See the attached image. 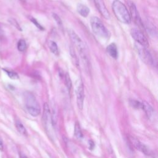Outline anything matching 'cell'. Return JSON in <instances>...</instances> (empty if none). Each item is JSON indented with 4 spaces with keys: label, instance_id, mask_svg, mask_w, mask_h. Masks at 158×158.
<instances>
[{
    "label": "cell",
    "instance_id": "6da1fadb",
    "mask_svg": "<svg viewBox=\"0 0 158 158\" xmlns=\"http://www.w3.org/2000/svg\"><path fill=\"white\" fill-rule=\"evenodd\" d=\"M69 32V35L72 41L73 42L74 46H75V48H77V51L79 52L81 60L82 61L83 66H85L86 71L90 72L91 66H90V63L88 58V52L84 43L74 31L70 30Z\"/></svg>",
    "mask_w": 158,
    "mask_h": 158
},
{
    "label": "cell",
    "instance_id": "ffe728a7",
    "mask_svg": "<svg viewBox=\"0 0 158 158\" xmlns=\"http://www.w3.org/2000/svg\"><path fill=\"white\" fill-rule=\"evenodd\" d=\"M27 48V44L24 40L21 39L17 43V49L21 52H24Z\"/></svg>",
    "mask_w": 158,
    "mask_h": 158
},
{
    "label": "cell",
    "instance_id": "83f0119b",
    "mask_svg": "<svg viewBox=\"0 0 158 158\" xmlns=\"http://www.w3.org/2000/svg\"><path fill=\"white\" fill-rule=\"evenodd\" d=\"M3 149V143L2 140L0 138V150H2Z\"/></svg>",
    "mask_w": 158,
    "mask_h": 158
},
{
    "label": "cell",
    "instance_id": "603a6c76",
    "mask_svg": "<svg viewBox=\"0 0 158 158\" xmlns=\"http://www.w3.org/2000/svg\"><path fill=\"white\" fill-rule=\"evenodd\" d=\"M131 106L134 108H137V109H141V106L142 104L141 102L137 101V100H130V101Z\"/></svg>",
    "mask_w": 158,
    "mask_h": 158
},
{
    "label": "cell",
    "instance_id": "277c9868",
    "mask_svg": "<svg viewBox=\"0 0 158 158\" xmlns=\"http://www.w3.org/2000/svg\"><path fill=\"white\" fill-rule=\"evenodd\" d=\"M90 25L93 32L98 37L101 39H108L110 37V32L99 17L96 16L91 17Z\"/></svg>",
    "mask_w": 158,
    "mask_h": 158
},
{
    "label": "cell",
    "instance_id": "9a60e30c",
    "mask_svg": "<svg viewBox=\"0 0 158 158\" xmlns=\"http://www.w3.org/2000/svg\"><path fill=\"white\" fill-rule=\"evenodd\" d=\"M48 45H49V48L52 53L54 54L56 56H58L60 54V52H59L58 46V44H56V43L54 41L51 40L49 41Z\"/></svg>",
    "mask_w": 158,
    "mask_h": 158
},
{
    "label": "cell",
    "instance_id": "7c38bea8",
    "mask_svg": "<svg viewBox=\"0 0 158 158\" xmlns=\"http://www.w3.org/2000/svg\"><path fill=\"white\" fill-rule=\"evenodd\" d=\"M141 104H142L141 109L145 111L147 118L149 119L151 118V116H152V114L154 112L153 108H152V106L148 102H147L146 101H143L141 102Z\"/></svg>",
    "mask_w": 158,
    "mask_h": 158
},
{
    "label": "cell",
    "instance_id": "484cf974",
    "mask_svg": "<svg viewBox=\"0 0 158 158\" xmlns=\"http://www.w3.org/2000/svg\"><path fill=\"white\" fill-rule=\"evenodd\" d=\"M31 21H32V22L38 28V29H43V27L40 25V24L35 19H33V18H32V19H31Z\"/></svg>",
    "mask_w": 158,
    "mask_h": 158
},
{
    "label": "cell",
    "instance_id": "8fae6325",
    "mask_svg": "<svg viewBox=\"0 0 158 158\" xmlns=\"http://www.w3.org/2000/svg\"><path fill=\"white\" fill-rule=\"evenodd\" d=\"M108 54L113 59H117L118 57V51L116 44L114 43H111L106 48Z\"/></svg>",
    "mask_w": 158,
    "mask_h": 158
},
{
    "label": "cell",
    "instance_id": "f1b7e54d",
    "mask_svg": "<svg viewBox=\"0 0 158 158\" xmlns=\"http://www.w3.org/2000/svg\"><path fill=\"white\" fill-rule=\"evenodd\" d=\"M20 157L21 158H28L25 155H24V154H20Z\"/></svg>",
    "mask_w": 158,
    "mask_h": 158
},
{
    "label": "cell",
    "instance_id": "5b68a950",
    "mask_svg": "<svg viewBox=\"0 0 158 158\" xmlns=\"http://www.w3.org/2000/svg\"><path fill=\"white\" fill-rule=\"evenodd\" d=\"M135 46L141 60L147 65H149L150 66H154V58L150 53V52L148 50V49L137 43H135Z\"/></svg>",
    "mask_w": 158,
    "mask_h": 158
},
{
    "label": "cell",
    "instance_id": "d6986e66",
    "mask_svg": "<svg viewBox=\"0 0 158 158\" xmlns=\"http://www.w3.org/2000/svg\"><path fill=\"white\" fill-rule=\"evenodd\" d=\"M74 133L75 136L78 139H82L83 138V133L82 132V130L80 129V125L77 122L75 125V129H74Z\"/></svg>",
    "mask_w": 158,
    "mask_h": 158
},
{
    "label": "cell",
    "instance_id": "7a4b0ae2",
    "mask_svg": "<svg viewBox=\"0 0 158 158\" xmlns=\"http://www.w3.org/2000/svg\"><path fill=\"white\" fill-rule=\"evenodd\" d=\"M112 9L117 19L121 22L125 24H129L131 22V17L127 8L119 0H114Z\"/></svg>",
    "mask_w": 158,
    "mask_h": 158
},
{
    "label": "cell",
    "instance_id": "2e32d148",
    "mask_svg": "<svg viewBox=\"0 0 158 158\" xmlns=\"http://www.w3.org/2000/svg\"><path fill=\"white\" fill-rule=\"evenodd\" d=\"M70 54H71V59H72L74 65H75L76 67H79V58L75 53V52L74 51V49L73 48L72 46H71V48H70Z\"/></svg>",
    "mask_w": 158,
    "mask_h": 158
},
{
    "label": "cell",
    "instance_id": "cb8c5ba5",
    "mask_svg": "<svg viewBox=\"0 0 158 158\" xmlns=\"http://www.w3.org/2000/svg\"><path fill=\"white\" fill-rule=\"evenodd\" d=\"M52 17H53L54 19L56 22L58 26L60 27H63V22H62V21H61V18L56 14H52Z\"/></svg>",
    "mask_w": 158,
    "mask_h": 158
},
{
    "label": "cell",
    "instance_id": "9c48e42d",
    "mask_svg": "<svg viewBox=\"0 0 158 158\" xmlns=\"http://www.w3.org/2000/svg\"><path fill=\"white\" fill-rule=\"evenodd\" d=\"M76 96H77V104L78 108L82 110L83 107V102H84V88L82 82H80L79 83L77 89H76Z\"/></svg>",
    "mask_w": 158,
    "mask_h": 158
},
{
    "label": "cell",
    "instance_id": "d4e9b609",
    "mask_svg": "<svg viewBox=\"0 0 158 158\" xmlns=\"http://www.w3.org/2000/svg\"><path fill=\"white\" fill-rule=\"evenodd\" d=\"M9 22L11 24H12L13 26H14L16 28L18 29L19 30H21V27L20 25H19V24L17 23V22L14 19H13V18H10L9 20Z\"/></svg>",
    "mask_w": 158,
    "mask_h": 158
},
{
    "label": "cell",
    "instance_id": "e0dca14e",
    "mask_svg": "<svg viewBox=\"0 0 158 158\" xmlns=\"http://www.w3.org/2000/svg\"><path fill=\"white\" fill-rule=\"evenodd\" d=\"M51 116L52 125L55 127L57 124V122H58V113H57L56 108L54 106L52 108Z\"/></svg>",
    "mask_w": 158,
    "mask_h": 158
},
{
    "label": "cell",
    "instance_id": "ac0fdd59",
    "mask_svg": "<svg viewBox=\"0 0 158 158\" xmlns=\"http://www.w3.org/2000/svg\"><path fill=\"white\" fill-rule=\"evenodd\" d=\"M16 126L19 133H21V134H22L24 135H27V132L26 129L25 128V127L24 126V125L20 121L17 120L16 121Z\"/></svg>",
    "mask_w": 158,
    "mask_h": 158
},
{
    "label": "cell",
    "instance_id": "44dd1931",
    "mask_svg": "<svg viewBox=\"0 0 158 158\" xmlns=\"http://www.w3.org/2000/svg\"><path fill=\"white\" fill-rule=\"evenodd\" d=\"M4 71H5V72L8 74V75L9 76V77L11 79L13 80H16L19 79V75L18 74L13 71H10V70H6V69H4Z\"/></svg>",
    "mask_w": 158,
    "mask_h": 158
},
{
    "label": "cell",
    "instance_id": "ba28073f",
    "mask_svg": "<svg viewBox=\"0 0 158 158\" xmlns=\"http://www.w3.org/2000/svg\"><path fill=\"white\" fill-rule=\"evenodd\" d=\"M129 140L131 143V144L133 145L134 148H135L139 150L140 151L142 152L146 155L150 156L152 154L151 151L149 149L148 146H146L143 143H141L139 140H138L137 138L133 137H129Z\"/></svg>",
    "mask_w": 158,
    "mask_h": 158
},
{
    "label": "cell",
    "instance_id": "5bb4252c",
    "mask_svg": "<svg viewBox=\"0 0 158 158\" xmlns=\"http://www.w3.org/2000/svg\"><path fill=\"white\" fill-rule=\"evenodd\" d=\"M50 114V110L48 104L47 103H44V110H43V121L44 125H46L48 120H49V117Z\"/></svg>",
    "mask_w": 158,
    "mask_h": 158
},
{
    "label": "cell",
    "instance_id": "3957f363",
    "mask_svg": "<svg viewBox=\"0 0 158 158\" xmlns=\"http://www.w3.org/2000/svg\"><path fill=\"white\" fill-rule=\"evenodd\" d=\"M25 105L28 113L33 117H37L40 114V106L35 96L30 91L24 93Z\"/></svg>",
    "mask_w": 158,
    "mask_h": 158
},
{
    "label": "cell",
    "instance_id": "52a82bcc",
    "mask_svg": "<svg viewBox=\"0 0 158 158\" xmlns=\"http://www.w3.org/2000/svg\"><path fill=\"white\" fill-rule=\"evenodd\" d=\"M128 5L129 7V10H130V16L131 17V20L132 19L133 20V21L135 22V23L140 27L143 28V23L142 22V21L141 19V17L140 16L139 13L137 9V7L135 6V5L132 2H128Z\"/></svg>",
    "mask_w": 158,
    "mask_h": 158
},
{
    "label": "cell",
    "instance_id": "30bf717a",
    "mask_svg": "<svg viewBox=\"0 0 158 158\" xmlns=\"http://www.w3.org/2000/svg\"><path fill=\"white\" fill-rule=\"evenodd\" d=\"M94 2L100 14L104 19H109L110 18V14L106 8V6L105 5L103 0H94Z\"/></svg>",
    "mask_w": 158,
    "mask_h": 158
},
{
    "label": "cell",
    "instance_id": "8992f818",
    "mask_svg": "<svg viewBox=\"0 0 158 158\" xmlns=\"http://www.w3.org/2000/svg\"><path fill=\"white\" fill-rule=\"evenodd\" d=\"M130 33L137 43L148 48L149 46L148 41L141 30L138 29H132L130 31Z\"/></svg>",
    "mask_w": 158,
    "mask_h": 158
},
{
    "label": "cell",
    "instance_id": "7402d4cb",
    "mask_svg": "<svg viewBox=\"0 0 158 158\" xmlns=\"http://www.w3.org/2000/svg\"><path fill=\"white\" fill-rule=\"evenodd\" d=\"M65 81H66V87L67 88V90L70 92L71 89H72V81H71V79L70 78V76L68 74H66V75H65Z\"/></svg>",
    "mask_w": 158,
    "mask_h": 158
},
{
    "label": "cell",
    "instance_id": "4316f807",
    "mask_svg": "<svg viewBox=\"0 0 158 158\" xmlns=\"http://www.w3.org/2000/svg\"><path fill=\"white\" fill-rule=\"evenodd\" d=\"M88 143H89V145H90V148L91 149H92L94 147V142L92 141V140H90L88 141Z\"/></svg>",
    "mask_w": 158,
    "mask_h": 158
},
{
    "label": "cell",
    "instance_id": "4fadbf2b",
    "mask_svg": "<svg viewBox=\"0 0 158 158\" xmlns=\"http://www.w3.org/2000/svg\"><path fill=\"white\" fill-rule=\"evenodd\" d=\"M77 11L78 13L83 17H87L90 13V9L86 5H84L81 3L77 5Z\"/></svg>",
    "mask_w": 158,
    "mask_h": 158
}]
</instances>
